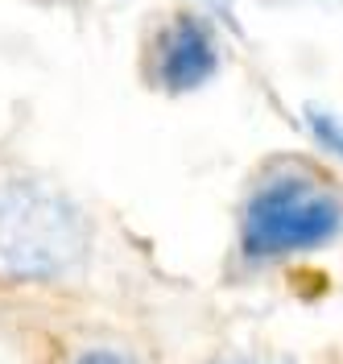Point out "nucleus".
Listing matches in <instances>:
<instances>
[{"label":"nucleus","instance_id":"2","mask_svg":"<svg viewBox=\"0 0 343 364\" xmlns=\"http://www.w3.org/2000/svg\"><path fill=\"white\" fill-rule=\"evenodd\" d=\"M92 232L54 186L0 178V282H58L83 265Z\"/></svg>","mask_w":343,"mask_h":364},{"label":"nucleus","instance_id":"1","mask_svg":"<svg viewBox=\"0 0 343 364\" xmlns=\"http://www.w3.org/2000/svg\"><path fill=\"white\" fill-rule=\"evenodd\" d=\"M343 232V199L331 182L281 161L252 186L240 211V249L249 261H290L327 249Z\"/></svg>","mask_w":343,"mask_h":364},{"label":"nucleus","instance_id":"3","mask_svg":"<svg viewBox=\"0 0 343 364\" xmlns=\"http://www.w3.org/2000/svg\"><path fill=\"white\" fill-rule=\"evenodd\" d=\"M219 70L215 29L195 13H174L149 46V79L170 95L199 91Z\"/></svg>","mask_w":343,"mask_h":364},{"label":"nucleus","instance_id":"4","mask_svg":"<svg viewBox=\"0 0 343 364\" xmlns=\"http://www.w3.org/2000/svg\"><path fill=\"white\" fill-rule=\"evenodd\" d=\"M306 129L319 141L327 154H335L343 161V112H331V108H306Z\"/></svg>","mask_w":343,"mask_h":364},{"label":"nucleus","instance_id":"5","mask_svg":"<svg viewBox=\"0 0 343 364\" xmlns=\"http://www.w3.org/2000/svg\"><path fill=\"white\" fill-rule=\"evenodd\" d=\"M75 364H133V360L116 348H87L83 356H75Z\"/></svg>","mask_w":343,"mask_h":364}]
</instances>
